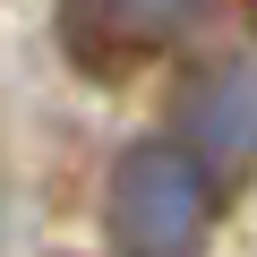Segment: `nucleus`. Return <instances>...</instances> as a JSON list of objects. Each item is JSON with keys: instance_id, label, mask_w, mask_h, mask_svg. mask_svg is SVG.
Segmentation results:
<instances>
[{"instance_id": "nucleus-1", "label": "nucleus", "mask_w": 257, "mask_h": 257, "mask_svg": "<svg viewBox=\"0 0 257 257\" xmlns=\"http://www.w3.org/2000/svg\"><path fill=\"white\" fill-rule=\"evenodd\" d=\"M103 231L120 257H197L206 248V172L163 138L128 146L103 180Z\"/></svg>"}, {"instance_id": "nucleus-2", "label": "nucleus", "mask_w": 257, "mask_h": 257, "mask_svg": "<svg viewBox=\"0 0 257 257\" xmlns=\"http://www.w3.org/2000/svg\"><path fill=\"white\" fill-rule=\"evenodd\" d=\"M180 155L206 180H240L257 163V69L248 60H223L180 94Z\"/></svg>"}, {"instance_id": "nucleus-3", "label": "nucleus", "mask_w": 257, "mask_h": 257, "mask_svg": "<svg viewBox=\"0 0 257 257\" xmlns=\"http://www.w3.org/2000/svg\"><path fill=\"white\" fill-rule=\"evenodd\" d=\"M197 18V0H60V35L77 60L120 69V60H155L163 43H180Z\"/></svg>"}]
</instances>
